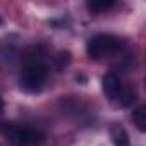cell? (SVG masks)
<instances>
[{
  "mask_svg": "<svg viewBox=\"0 0 146 146\" xmlns=\"http://www.w3.org/2000/svg\"><path fill=\"white\" fill-rule=\"evenodd\" d=\"M69 62H70V53H69V52H60V53L55 57V65H57V69L67 67Z\"/></svg>",
  "mask_w": 146,
  "mask_h": 146,
  "instance_id": "ba28073f",
  "label": "cell"
},
{
  "mask_svg": "<svg viewBox=\"0 0 146 146\" xmlns=\"http://www.w3.org/2000/svg\"><path fill=\"white\" fill-rule=\"evenodd\" d=\"M122 48H124V40L115 35H108V33L95 35L86 43V53L93 60H100L103 57L119 53Z\"/></svg>",
  "mask_w": 146,
  "mask_h": 146,
  "instance_id": "7a4b0ae2",
  "label": "cell"
},
{
  "mask_svg": "<svg viewBox=\"0 0 146 146\" xmlns=\"http://www.w3.org/2000/svg\"><path fill=\"white\" fill-rule=\"evenodd\" d=\"M48 76V67L45 62V52L41 46H33L24 57V67L19 74V86L24 93H40Z\"/></svg>",
  "mask_w": 146,
  "mask_h": 146,
  "instance_id": "6da1fadb",
  "label": "cell"
},
{
  "mask_svg": "<svg viewBox=\"0 0 146 146\" xmlns=\"http://www.w3.org/2000/svg\"><path fill=\"white\" fill-rule=\"evenodd\" d=\"M132 122L141 132L146 131V107L144 105H139L136 110H132Z\"/></svg>",
  "mask_w": 146,
  "mask_h": 146,
  "instance_id": "8992f818",
  "label": "cell"
},
{
  "mask_svg": "<svg viewBox=\"0 0 146 146\" xmlns=\"http://www.w3.org/2000/svg\"><path fill=\"white\" fill-rule=\"evenodd\" d=\"M113 5H115L113 0H90V2H86V7L90 11H95V12H102V11L112 9Z\"/></svg>",
  "mask_w": 146,
  "mask_h": 146,
  "instance_id": "52a82bcc",
  "label": "cell"
},
{
  "mask_svg": "<svg viewBox=\"0 0 146 146\" xmlns=\"http://www.w3.org/2000/svg\"><path fill=\"white\" fill-rule=\"evenodd\" d=\"M4 134L16 146H40L45 141V134L31 125L12 124L4 129Z\"/></svg>",
  "mask_w": 146,
  "mask_h": 146,
  "instance_id": "3957f363",
  "label": "cell"
},
{
  "mask_svg": "<svg viewBox=\"0 0 146 146\" xmlns=\"http://www.w3.org/2000/svg\"><path fill=\"white\" fill-rule=\"evenodd\" d=\"M2 23H4V21H2V17H0V24H2Z\"/></svg>",
  "mask_w": 146,
  "mask_h": 146,
  "instance_id": "30bf717a",
  "label": "cell"
},
{
  "mask_svg": "<svg viewBox=\"0 0 146 146\" xmlns=\"http://www.w3.org/2000/svg\"><path fill=\"white\" fill-rule=\"evenodd\" d=\"M102 90L110 102H120V96L124 93V86L120 83V78L115 72H107L102 78Z\"/></svg>",
  "mask_w": 146,
  "mask_h": 146,
  "instance_id": "277c9868",
  "label": "cell"
},
{
  "mask_svg": "<svg viewBox=\"0 0 146 146\" xmlns=\"http://www.w3.org/2000/svg\"><path fill=\"white\" fill-rule=\"evenodd\" d=\"M4 110V100H2V96H0V112Z\"/></svg>",
  "mask_w": 146,
  "mask_h": 146,
  "instance_id": "9c48e42d",
  "label": "cell"
},
{
  "mask_svg": "<svg viewBox=\"0 0 146 146\" xmlns=\"http://www.w3.org/2000/svg\"><path fill=\"white\" fill-rule=\"evenodd\" d=\"M110 137H112V143L115 146H131L127 131L122 125H119V124H113L110 127Z\"/></svg>",
  "mask_w": 146,
  "mask_h": 146,
  "instance_id": "5b68a950",
  "label": "cell"
}]
</instances>
